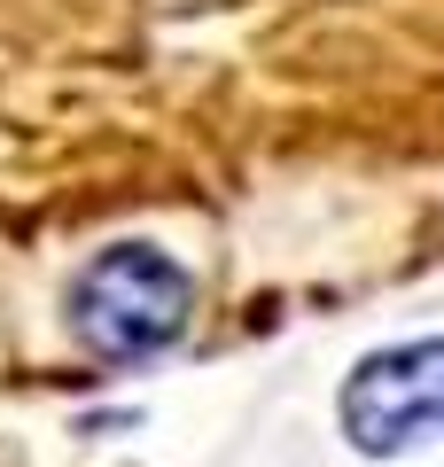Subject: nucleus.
I'll use <instances>...</instances> for the list:
<instances>
[{"label": "nucleus", "mask_w": 444, "mask_h": 467, "mask_svg": "<svg viewBox=\"0 0 444 467\" xmlns=\"http://www.w3.org/2000/svg\"><path fill=\"white\" fill-rule=\"evenodd\" d=\"M344 436L366 460L437 444L444 436V335L359 358V374L344 382Z\"/></svg>", "instance_id": "nucleus-2"}, {"label": "nucleus", "mask_w": 444, "mask_h": 467, "mask_svg": "<svg viewBox=\"0 0 444 467\" xmlns=\"http://www.w3.org/2000/svg\"><path fill=\"white\" fill-rule=\"evenodd\" d=\"M187 312H196V288L172 265L164 250L148 242H117L86 265V281L70 288V327L94 358L110 367H141L156 350H172L187 335Z\"/></svg>", "instance_id": "nucleus-1"}]
</instances>
